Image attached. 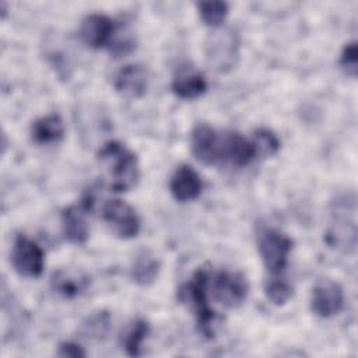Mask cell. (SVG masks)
<instances>
[{"label": "cell", "instance_id": "obj_5", "mask_svg": "<svg viewBox=\"0 0 358 358\" xmlns=\"http://www.w3.org/2000/svg\"><path fill=\"white\" fill-rule=\"evenodd\" d=\"M257 249L266 270L271 275H280L287 267L292 241L278 229L264 228L257 235Z\"/></svg>", "mask_w": 358, "mask_h": 358}, {"label": "cell", "instance_id": "obj_8", "mask_svg": "<svg viewBox=\"0 0 358 358\" xmlns=\"http://www.w3.org/2000/svg\"><path fill=\"white\" fill-rule=\"evenodd\" d=\"M11 263L14 270L28 278H36L45 267L42 248L25 235H17L11 248Z\"/></svg>", "mask_w": 358, "mask_h": 358}, {"label": "cell", "instance_id": "obj_3", "mask_svg": "<svg viewBox=\"0 0 358 358\" xmlns=\"http://www.w3.org/2000/svg\"><path fill=\"white\" fill-rule=\"evenodd\" d=\"M208 271L200 268L193 274L190 281L178 289V299L194 312L200 330L206 336H213L217 315L208 305Z\"/></svg>", "mask_w": 358, "mask_h": 358}, {"label": "cell", "instance_id": "obj_19", "mask_svg": "<svg viewBox=\"0 0 358 358\" xmlns=\"http://www.w3.org/2000/svg\"><path fill=\"white\" fill-rule=\"evenodd\" d=\"M159 273V260L150 252L143 250L131 267V278L138 285L152 284Z\"/></svg>", "mask_w": 358, "mask_h": 358}, {"label": "cell", "instance_id": "obj_9", "mask_svg": "<svg viewBox=\"0 0 358 358\" xmlns=\"http://www.w3.org/2000/svg\"><path fill=\"white\" fill-rule=\"evenodd\" d=\"M116 27L113 20L105 14L92 13L88 14L80 24V38L91 49L110 48L113 43V35Z\"/></svg>", "mask_w": 358, "mask_h": 358}, {"label": "cell", "instance_id": "obj_18", "mask_svg": "<svg viewBox=\"0 0 358 358\" xmlns=\"http://www.w3.org/2000/svg\"><path fill=\"white\" fill-rule=\"evenodd\" d=\"M52 289L64 296V298H76L85 291L88 287V278L80 273H73L67 270H57L50 277Z\"/></svg>", "mask_w": 358, "mask_h": 358}, {"label": "cell", "instance_id": "obj_15", "mask_svg": "<svg viewBox=\"0 0 358 358\" xmlns=\"http://www.w3.org/2000/svg\"><path fill=\"white\" fill-rule=\"evenodd\" d=\"M171 88L178 98L192 101L201 96L207 91V80L196 67L185 66L180 67L173 76Z\"/></svg>", "mask_w": 358, "mask_h": 358}, {"label": "cell", "instance_id": "obj_1", "mask_svg": "<svg viewBox=\"0 0 358 358\" xmlns=\"http://www.w3.org/2000/svg\"><path fill=\"white\" fill-rule=\"evenodd\" d=\"M324 242L337 250L354 252L357 246V199L354 193L336 196L330 203Z\"/></svg>", "mask_w": 358, "mask_h": 358}, {"label": "cell", "instance_id": "obj_25", "mask_svg": "<svg viewBox=\"0 0 358 358\" xmlns=\"http://www.w3.org/2000/svg\"><path fill=\"white\" fill-rule=\"evenodd\" d=\"M338 64L341 70L350 76V77H357L358 71V45L355 41H351L345 43V46L341 50Z\"/></svg>", "mask_w": 358, "mask_h": 358}, {"label": "cell", "instance_id": "obj_12", "mask_svg": "<svg viewBox=\"0 0 358 358\" xmlns=\"http://www.w3.org/2000/svg\"><path fill=\"white\" fill-rule=\"evenodd\" d=\"M190 148L197 161L211 165L221 158V137L210 124L200 123L192 130Z\"/></svg>", "mask_w": 358, "mask_h": 358}, {"label": "cell", "instance_id": "obj_11", "mask_svg": "<svg viewBox=\"0 0 358 358\" xmlns=\"http://www.w3.org/2000/svg\"><path fill=\"white\" fill-rule=\"evenodd\" d=\"M92 207V199L88 196L80 204L70 206L62 213V229L64 238L74 245H84L90 235L87 211Z\"/></svg>", "mask_w": 358, "mask_h": 358}, {"label": "cell", "instance_id": "obj_26", "mask_svg": "<svg viewBox=\"0 0 358 358\" xmlns=\"http://www.w3.org/2000/svg\"><path fill=\"white\" fill-rule=\"evenodd\" d=\"M57 355L70 357V358H81V357H85L87 352L84 351V348L80 344L73 343V341H66L59 345Z\"/></svg>", "mask_w": 358, "mask_h": 358}, {"label": "cell", "instance_id": "obj_7", "mask_svg": "<svg viewBox=\"0 0 358 358\" xmlns=\"http://www.w3.org/2000/svg\"><path fill=\"white\" fill-rule=\"evenodd\" d=\"M102 220L120 239L136 238L140 232V218L136 210L123 200H108L102 207Z\"/></svg>", "mask_w": 358, "mask_h": 358}, {"label": "cell", "instance_id": "obj_10", "mask_svg": "<svg viewBox=\"0 0 358 358\" xmlns=\"http://www.w3.org/2000/svg\"><path fill=\"white\" fill-rule=\"evenodd\" d=\"M344 306V289L331 280H323L315 285L310 296L312 312L323 319L337 315Z\"/></svg>", "mask_w": 358, "mask_h": 358}, {"label": "cell", "instance_id": "obj_6", "mask_svg": "<svg viewBox=\"0 0 358 358\" xmlns=\"http://www.w3.org/2000/svg\"><path fill=\"white\" fill-rule=\"evenodd\" d=\"M208 291L215 302L224 308L232 309L241 306L248 298L249 285L242 273L238 271H218L213 277L210 275Z\"/></svg>", "mask_w": 358, "mask_h": 358}, {"label": "cell", "instance_id": "obj_17", "mask_svg": "<svg viewBox=\"0 0 358 358\" xmlns=\"http://www.w3.org/2000/svg\"><path fill=\"white\" fill-rule=\"evenodd\" d=\"M31 137L38 144H55L64 137V124L57 113L45 115L34 120Z\"/></svg>", "mask_w": 358, "mask_h": 358}, {"label": "cell", "instance_id": "obj_16", "mask_svg": "<svg viewBox=\"0 0 358 358\" xmlns=\"http://www.w3.org/2000/svg\"><path fill=\"white\" fill-rule=\"evenodd\" d=\"M203 189L199 173L189 165H180L169 180V190L178 201H190L200 196Z\"/></svg>", "mask_w": 358, "mask_h": 358}, {"label": "cell", "instance_id": "obj_2", "mask_svg": "<svg viewBox=\"0 0 358 358\" xmlns=\"http://www.w3.org/2000/svg\"><path fill=\"white\" fill-rule=\"evenodd\" d=\"M98 161L109 171L110 189L113 192H127L136 186L140 171L136 154L117 140L106 141L96 154Z\"/></svg>", "mask_w": 358, "mask_h": 358}, {"label": "cell", "instance_id": "obj_22", "mask_svg": "<svg viewBox=\"0 0 358 358\" xmlns=\"http://www.w3.org/2000/svg\"><path fill=\"white\" fill-rule=\"evenodd\" d=\"M264 292L268 301L277 306L285 305L292 298L294 294L291 284L278 275H271L266 281Z\"/></svg>", "mask_w": 358, "mask_h": 358}, {"label": "cell", "instance_id": "obj_23", "mask_svg": "<svg viewBox=\"0 0 358 358\" xmlns=\"http://www.w3.org/2000/svg\"><path fill=\"white\" fill-rule=\"evenodd\" d=\"M253 145L256 148V154L262 157H271L280 150V140L271 130L262 127L257 129L253 134Z\"/></svg>", "mask_w": 358, "mask_h": 358}, {"label": "cell", "instance_id": "obj_21", "mask_svg": "<svg viewBox=\"0 0 358 358\" xmlns=\"http://www.w3.org/2000/svg\"><path fill=\"white\" fill-rule=\"evenodd\" d=\"M196 7L200 20L211 29L221 27L229 11V6L225 1H200Z\"/></svg>", "mask_w": 358, "mask_h": 358}, {"label": "cell", "instance_id": "obj_13", "mask_svg": "<svg viewBox=\"0 0 358 358\" xmlns=\"http://www.w3.org/2000/svg\"><path fill=\"white\" fill-rule=\"evenodd\" d=\"M256 148L252 141L245 138L241 133L231 131L221 137V158L234 166L242 168L249 165L256 158Z\"/></svg>", "mask_w": 358, "mask_h": 358}, {"label": "cell", "instance_id": "obj_14", "mask_svg": "<svg viewBox=\"0 0 358 358\" xmlns=\"http://www.w3.org/2000/svg\"><path fill=\"white\" fill-rule=\"evenodd\" d=\"M115 88L126 98H141L148 88V74L141 64H126L115 76Z\"/></svg>", "mask_w": 358, "mask_h": 358}, {"label": "cell", "instance_id": "obj_4", "mask_svg": "<svg viewBox=\"0 0 358 358\" xmlns=\"http://www.w3.org/2000/svg\"><path fill=\"white\" fill-rule=\"evenodd\" d=\"M241 41L232 28H213L204 41L206 62L217 73H229L238 66Z\"/></svg>", "mask_w": 358, "mask_h": 358}, {"label": "cell", "instance_id": "obj_20", "mask_svg": "<svg viewBox=\"0 0 358 358\" xmlns=\"http://www.w3.org/2000/svg\"><path fill=\"white\" fill-rule=\"evenodd\" d=\"M150 331V326L145 320L137 319L130 329L124 333L122 338V345L124 347V351L131 355V357H138L141 355V348L143 343Z\"/></svg>", "mask_w": 358, "mask_h": 358}, {"label": "cell", "instance_id": "obj_24", "mask_svg": "<svg viewBox=\"0 0 358 358\" xmlns=\"http://www.w3.org/2000/svg\"><path fill=\"white\" fill-rule=\"evenodd\" d=\"M109 329V315L106 312H98L87 317L83 323V333L88 338L101 340L105 337Z\"/></svg>", "mask_w": 358, "mask_h": 358}]
</instances>
